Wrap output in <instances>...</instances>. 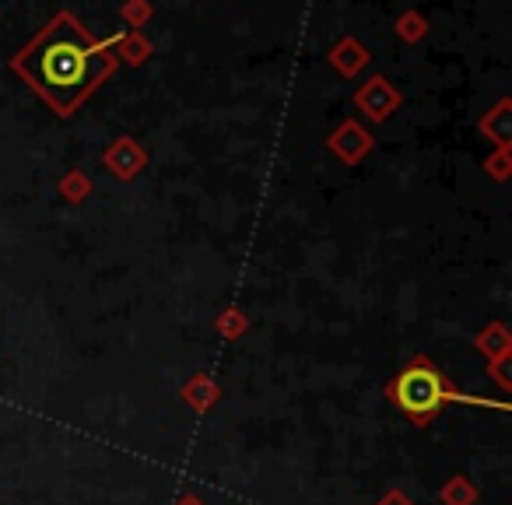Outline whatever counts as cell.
<instances>
[{"label": "cell", "mask_w": 512, "mask_h": 505, "mask_svg": "<svg viewBox=\"0 0 512 505\" xmlns=\"http://www.w3.org/2000/svg\"><path fill=\"white\" fill-rule=\"evenodd\" d=\"M39 85L60 102H74L99 74V50L74 25H57L32 53Z\"/></svg>", "instance_id": "6da1fadb"}, {"label": "cell", "mask_w": 512, "mask_h": 505, "mask_svg": "<svg viewBox=\"0 0 512 505\" xmlns=\"http://www.w3.org/2000/svg\"><path fill=\"white\" fill-rule=\"evenodd\" d=\"M393 404L414 421H425L439 411L446 400H460V404H484L481 397H467V393H456L439 372L428 362H414L407 372H400V379L390 390Z\"/></svg>", "instance_id": "7a4b0ae2"}]
</instances>
